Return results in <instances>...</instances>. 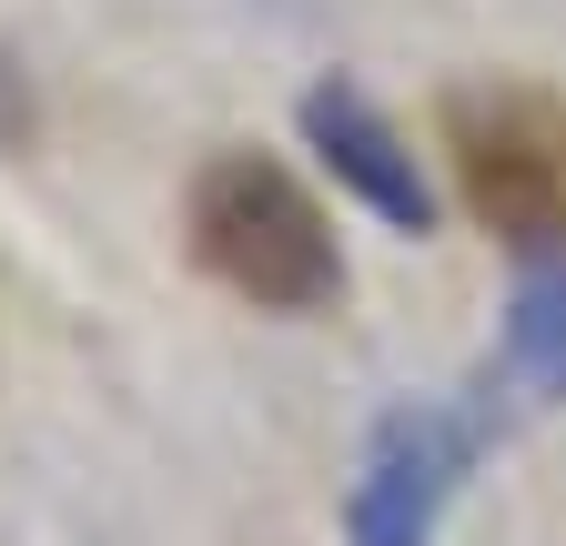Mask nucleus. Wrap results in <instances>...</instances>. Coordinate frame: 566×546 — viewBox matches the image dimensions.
I'll return each mask as SVG.
<instances>
[{"mask_svg": "<svg viewBox=\"0 0 566 546\" xmlns=\"http://www.w3.org/2000/svg\"><path fill=\"white\" fill-rule=\"evenodd\" d=\"M192 253L212 284H233L263 314H324L344 294V243L324 202L273 153H212L192 172Z\"/></svg>", "mask_w": 566, "mask_h": 546, "instance_id": "f257e3e1", "label": "nucleus"}, {"mask_svg": "<svg viewBox=\"0 0 566 546\" xmlns=\"http://www.w3.org/2000/svg\"><path fill=\"white\" fill-rule=\"evenodd\" d=\"M446 132H455L475 213L495 233H506V243H566V132L536 102H516V92H455Z\"/></svg>", "mask_w": 566, "mask_h": 546, "instance_id": "f03ea898", "label": "nucleus"}, {"mask_svg": "<svg viewBox=\"0 0 566 546\" xmlns=\"http://www.w3.org/2000/svg\"><path fill=\"white\" fill-rule=\"evenodd\" d=\"M465 465H475V416H455V405H395L365 445V465H354L344 546H436V516L465 486Z\"/></svg>", "mask_w": 566, "mask_h": 546, "instance_id": "7ed1b4c3", "label": "nucleus"}, {"mask_svg": "<svg viewBox=\"0 0 566 546\" xmlns=\"http://www.w3.org/2000/svg\"><path fill=\"white\" fill-rule=\"evenodd\" d=\"M304 143L334 162V182L365 192V213H385L395 233H436V182L405 153V132L354 92V82H314L304 92Z\"/></svg>", "mask_w": 566, "mask_h": 546, "instance_id": "20e7f679", "label": "nucleus"}, {"mask_svg": "<svg viewBox=\"0 0 566 546\" xmlns=\"http://www.w3.org/2000/svg\"><path fill=\"white\" fill-rule=\"evenodd\" d=\"M495 375H506L516 395H566V263L526 273L516 304H506V345H495Z\"/></svg>", "mask_w": 566, "mask_h": 546, "instance_id": "39448f33", "label": "nucleus"}, {"mask_svg": "<svg viewBox=\"0 0 566 546\" xmlns=\"http://www.w3.org/2000/svg\"><path fill=\"white\" fill-rule=\"evenodd\" d=\"M31 132V102H21V82H11V61H0V143H21Z\"/></svg>", "mask_w": 566, "mask_h": 546, "instance_id": "423d86ee", "label": "nucleus"}]
</instances>
